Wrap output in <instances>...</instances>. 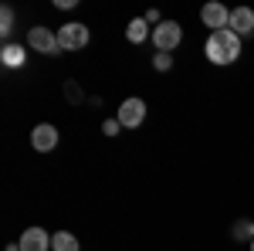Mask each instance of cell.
Returning a JSON list of instances; mask_svg holds the SVG:
<instances>
[{"label": "cell", "mask_w": 254, "mask_h": 251, "mask_svg": "<svg viewBox=\"0 0 254 251\" xmlns=\"http://www.w3.org/2000/svg\"><path fill=\"white\" fill-rule=\"evenodd\" d=\"M203 51H207V58L214 61V65H231L237 61L241 55V38H237L231 27H224V31H210V38L203 44Z\"/></svg>", "instance_id": "6da1fadb"}, {"label": "cell", "mask_w": 254, "mask_h": 251, "mask_svg": "<svg viewBox=\"0 0 254 251\" xmlns=\"http://www.w3.org/2000/svg\"><path fill=\"white\" fill-rule=\"evenodd\" d=\"M180 38H183V27L176 20H163L159 27H153V44H156L163 55H170L176 44H180Z\"/></svg>", "instance_id": "7a4b0ae2"}, {"label": "cell", "mask_w": 254, "mask_h": 251, "mask_svg": "<svg viewBox=\"0 0 254 251\" xmlns=\"http://www.w3.org/2000/svg\"><path fill=\"white\" fill-rule=\"evenodd\" d=\"M58 44H61V51H78V48H85L88 44V27L78 24V20L58 27Z\"/></svg>", "instance_id": "3957f363"}, {"label": "cell", "mask_w": 254, "mask_h": 251, "mask_svg": "<svg viewBox=\"0 0 254 251\" xmlns=\"http://www.w3.org/2000/svg\"><path fill=\"white\" fill-rule=\"evenodd\" d=\"M27 44L41 51V55H61V44H58V34H51L48 27H31L27 31Z\"/></svg>", "instance_id": "277c9868"}, {"label": "cell", "mask_w": 254, "mask_h": 251, "mask_svg": "<svg viewBox=\"0 0 254 251\" xmlns=\"http://www.w3.org/2000/svg\"><path fill=\"white\" fill-rule=\"evenodd\" d=\"M142 119H146V102H142V98H126V102L119 105V122H122V129H136Z\"/></svg>", "instance_id": "5b68a950"}, {"label": "cell", "mask_w": 254, "mask_h": 251, "mask_svg": "<svg viewBox=\"0 0 254 251\" xmlns=\"http://www.w3.org/2000/svg\"><path fill=\"white\" fill-rule=\"evenodd\" d=\"M31 146H34L38 153L55 150V146H58V129H55V126H48V122L34 126V133H31Z\"/></svg>", "instance_id": "8992f818"}, {"label": "cell", "mask_w": 254, "mask_h": 251, "mask_svg": "<svg viewBox=\"0 0 254 251\" xmlns=\"http://www.w3.org/2000/svg\"><path fill=\"white\" fill-rule=\"evenodd\" d=\"M200 20H203L207 27H214V31H224V27L231 24V10H227L224 3H207V7L200 10Z\"/></svg>", "instance_id": "52a82bcc"}, {"label": "cell", "mask_w": 254, "mask_h": 251, "mask_svg": "<svg viewBox=\"0 0 254 251\" xmlns=\"http://www.w3.org/2000/svg\"><path fill=\"white\" fill-rule=\"evenodd\" d=\"M227 27L234 31L237 38L251 34V31H254V10H251V7H234V10H231V24H227Z\"/></svg>", "instance_id": "ba28073f"}, {"label": "cell", "mask_w": 254, "mask_h": 251, "mask_svg": "<svg viewBox=\"0 0 254 251\" xmlns=\"http://www.w3.org/2000/svg\"><path fill=\"white\" fill-rule=\"evenodd\" d=\"M48 245H51V238L44 228H27L20 234V251H48Z\"/></svg>", "instance_id": "9c48e42d"}, {"label": "cell", "mask_w": 254, "mask_h": 251, "mask_svg": "<svg viewBox=\"0 0 254 251\" xmlns=\"http://www.w3.org/2000/svg\"><path fill=\"white\" fill-rule=\"evenodd\" d=\"M126 38L132 41V44H142L146 38H153V31H149V24H146V17L129 20V27H126Z\"/></svg>", "instance_id": "30bf717a"}, {"label": "cell", "mask_w": 254, "mask_h": 251, "mask_svg": "<svg viewBox=\"0 0 254 251\" xmlns=\"http://www.w3.org/2000/svg\"><path fill=\"white\" fill-rule=\"evenodd\" d=\"M0 61H3L7 68H20V65H24V48H20V44H3Z\"/></svg>", "instance_id": "8fae6325"}, {"label": "cell", "mask_w": 254, "mask_h": 251, "mask_svg": "<svg viewBox=\"0 0 254 251\" xmlns=\"http://www.w3.org/2000/svg\"><path fill=\"white\" fill-rule=\"evenodd\" d=\"M51 248L55 251H78V238L68 231H58V234H51Z\"/></svg>", "instance_id": "7c38bea8"}, {"label": "cell", "mask_w": 254, "mask_h": 251, "mask_svg": "<svg viewBox=\"0 0 254 251\" xmlns=\"http://www.w3.org/2000/svg\"><path fill=\"white\" fill-rule=\"evenodd\" d=\"M10 31H14V10H10V7H3V10H0V34L7 38Z\"/></svg>", "instance_id": "4fadbf2b"}, {"label": "cell", "mask_w": 254, "mask_h": 251, "mask_svg": "<svg viewBox=\"0 0 254 251\" xmlns=\"http://www.w3.org/2000/svg\"><path fill=\"white\" fill-rule=\"evenodd\" d=\"M234 238H251L254 241V221H241V224H234Z\"/></svg>", "instance_id": "5bb4252c"}, {"label": "cell", "mask_w": 254, "mask_h": 251, "mask_svg": "<svg viewBox=\"0 0 254 251\" xmlns=\"http://www.w3.org/2000/svg\"><path fill=\"white\" fill-rule=\"evenodd\" d=\"M153 65H156V72H170V68H173V58H170V55H156Z\"/></svg>", "instance_id": "9a60e30c"}, {"label": "cell", "mask_w": 254, "mask_h": 251, "mask_svg": "<svg viewBox=\"0 0 254 251\" xmlns=\"http://www.w3.org/2000/svg\"><path fill=\"white\" fill-rule=\"evenodd\" d=\"M102 129H105V136H119V129H122V122H119V119H109V122H105Z\"/></svg>", "instance_id": "2e32d148"}, {"label": "cell", "mask_w": 254, "mask_h": 251, "mask_svg": "<svg viewBox=\"0 0 254 251\" xmlns=\"http://www.w3.org/2000/svg\"><path fill=\"white\" fill-rule=\"evenodd\" d=\"M64 95L71 98V102H78V98H81V92H78V85H75V82H68V88H64Z\"/></svg>", "instance_id": "e0dca14e"}, {"label": "cell", "mask_w": 254, "mask_h": 251, "mask_svg": "<svg viewBox=\"0 0 254 251\" xmlns=\"http://www.w3.org/2000/svg\"><path fill=\"white\" fill-rule=\"evenodd\" d=\"M146 24H156L159 27V24H163V20H159V10H146Z\"/></svg>", "instance_id": "ac0fdd59"}, {"label": "cell", "mask_w": 254, "mask_h": 251, "mask_svg": "<svg viewBox=\"0 0 254 251\" xmlns=\"http://www.w3.org/2000/svg\"><path fill=\"white\" fill-rule=\"evenodd\" d=\"M251 251H254V241H251Z\"/></svg>", "instance_id": "d6986e66"}]
</instances>
